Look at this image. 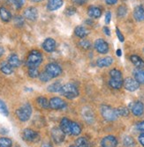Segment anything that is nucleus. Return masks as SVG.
<instances>
[{"mask_svg": "<svg viewBox=\"0 0 144 147\" xmlns=\"http://www.w3.org/2000/svg\"><path fill=\"white\" fill-rule=\"evenodd\" d=\"M96 49L100 53V54H106L109 50L108 43L104 41L103 39H97L95 42Z\"/></svg>", "mask_w": 144, "mask_h": 147, "instance_id": "9d476101", "label": "nucleus"}, {"mask_svg": "<svg viewBox=\"0 0 144 147\" xmlns=\"http://www.w3.org/2000/svg\"><path fill=\"white\" fill-rule=\"evenodd\" d=\"M65 133L60 128H54L51 130V137L55 144H61L65 140Z\"/></svg>", "mask_w": 144, "mask_h": 147, "instance_id": "0eeeda50", "label": "nucleus"}, {"mask_svg": "<svg viewBox=\"0 0 144 147\" xmlns=\"http://www.w3.org/2000/svg\"><path fill=\"white\" fill-rule=\"evenodd\" d=\"M103 32H104V34H105L106 35H111V32H110V29H109V28H107V26H104V28H103Z\"/></svg>", "mask_w": 144, "mask_h": 147, "instance_id": "8fccbe9b", "label": "nucleus"}, {"mask_svg": "<svg viewBox=\"0 0 144 147\" xmlns=\"http://www.w3.org/2000/svg\"><path fill=\"white\" fill-rule=\"evenodd\" d=\"M14 5H15L17 9L21 8V6L24 4V0H14Z\"/></svg>", "mask_w": 144, "mask_h": 147, "instance_id": "37998d69", "label": "nucleus"}, {"mask_svg": "<svg viewBox=\"0 0 144 147\" xmlns=\"http://www.w3.org/2000/svg\"><path fill=\"white\" fill-rule=\"evenodd\" d=\"M116 54H117L118 57H121V55H122V51H121V49H117Z\"/></svg>", "mask_w": 144, "mask_h": 147, "instance_id": "864d4df0", "label": "nucleus"}, {"mask_svg": "<svg viewBox=\"0 0 144 147\" xmlns=\"http://www.w3.org/2000/svg\"><path fill=\"white\" fill-rule=\"evenodd\" d=\"M110 76L111 78H122V74L120 72V71L117 70V69H113L110 71Z\"/></svg>", "mask_w": 144, "mask_h": 147, "instance_id": "4c0bfd02", "label": "nucleus"}, {"mask_svg": "<svg viewBox=\"0 0 144 147\" xmlns=\"http://www.w3.org/2000/svg\"><path fill=\"white\" fill-rule=\"evenodd\" d=\"M131 110L133 114L136 116H140L144 112V106L141 101H135L133 104H131Z\"/></svg>", "mask_w": 144, "mask_h": 147, "instance_id": "ddd939ff", "label": "nucleus"}, {"mask_svg": "<svg viewBox=\"0 0 144 147\" xmlns=\"http://www.w3.org/2000/svg\"><path fill=\"white\" fill-rule=\"evenodd\" d=\"M123 144L125 147H134L135 146V141L132 137L126 136L123 139Z\"/></svg>", "mask_w": 144, "mask_h": 147, "instance_id": "c756f323", "label": "nucleus"}, {"mask_svg": "<svg viewBox=\"0 0 144 147\" xmlns=\"http://www.w3.org/2000/svg\"><path fill=\"white\" fill-rule=\"evenodd\" d=\"M39 78H40V80L43 82H48L50 79H51V77L46 71H44L39 75Z\"/></svg>", "mask_w": 144, "mask_h": 147, "instance_id": "ea45409f", "label": "nucleus"}, {"mask_svg": "<svg viewBox=\"0 0 144 147\" xmlns=\"http://www.w3.org/2000/svg\"><path fill=\"white\" fill-rule=\"evenodd\" d=\"M61 87H62L61 83L59 81H56L54 83H52L51 85H50L47 89L50 92H59L60 91Z\"/></svg>", "mask_w": 144, "mask_h": 147, "instance_id": "cd10ccee", "label": "nucleus"}, {"mask_svg": "<svg viewBox=\"0 0 144 147\" xmlns=\"http://www.w3.org/2000/svg\"><path fill=\"white\" fill-rule=\"evenodd\" d=\"M37 103L39 106L42 107V108L44 109H47L50 108V101L44 97H39L37 99Z\"/></svg>", "mask_w": 144, "mask_h": 147, "instance_id": "7c9ffc66", "label": "nucleus"}, {"mask_svg": "<svg viewBox=\"0 0 144 147\" xmlns=\"http://www.w3.org/2000/svg\"><path fill=\"white\" fill-rule=\"evenodd\" d=\"M12 142L10 138H0V147H12Z\"/></svg>", "mask_w": 144, "mask_h": 147, "instance_id": "72a5a7b5", "label": "nucleus"}, {"mask_svg": "<svg viewBox=\"0 0 144 147\" xmlns=\"http://www.w3.org/2000/svg\"><path fill=\"white\" fill-rule=\"evenodd\" d=\"M75 144L78 147H89V143L86 138H79L75 141Z\"/></svg>", "mask_w": 144, "mask_h": 147, "instance_id": "473e14b6", "label": "nucleus"}, {"mask_svg": "<svg viewBox=\"0 0 144 147\" xmlns=\"http://www.w3.org/2000/svg\"><path fill=\"white\" fill-rule=\"evenodd\" d=\"M32 2H35V3H38V2H42L43 0H31Z\"/></svg>", "mask_w": 144, "mask_h": 147, "instance_id": "6e6d98bb", "label": "nucleus"}, {"mask_svg": "<svg viewBox=\"0 0 144 147\" xmlns=\"http://www.w3.org/2000/svg\"><path fill=\"white\" fill-rule=\"evenodd\" d=\"M43 61V56L41 52L37 50H33L29 53L27 60V64L29 67H38Z\"/></svg>", "mask_w": 144, "mask_h": 147, "instance_id": "7ed1b4c3", "label": "nucleus"}, {"mask_svg": "<svg viewBox=\"0 0 144 147\" xmlns=\"http://www.w3.org/2000/svg\"><path fill=\"white\" fill-rule=\"evenodd\" d=\"M82 132V127L78 123H73L72 122V125H71V134H73V136H78L80 135Z\"/></svg>", "mask_w": 144, "mask_h": 147, "instance_id": "bb28decb", "label": "nucleus"}, {"mask_svg": "<svg viewBox=\"0 0 144 147\" xmlns=\"http://www.w3.org/2000/svg\"><path fill=\"white\" fill-rule=\"evenodd\" d=\"M101 114L104 119L107 120V121H110V122L115 121V120L118 118L116 110L106 105H103L101 107Z\"/></svg>", "mask_w": 144, "mask_h": 147, "instance_id": "20e7f679", "label": "nucleus"}, {"mask_svg": "<svg viewBox=\"0 0 144 147\" xmlns=\"http://www.w3.org/2000/svg\"><path fill=\"white\" fill-rule=\"evenodd\" d=\"M45 71L52 78H57L58 77L61 72H62V69L60 66L58 64V63H49L46 65L45 67Z\"/></svg>", "mask_w": 144, "mask_h": 147, "instance_id": "39448f33", "label": "nucleus"}, {"mask_svg": "<svg viewBox=\"0 0 144 147\" xmlns=\"http://www.w3.org/2000/svg\"><path fill=\"white\" fill-rule=\"evenodd\" d=\"M75 11H76V10H75V8L74 7H68L67 9V15H73V14H74L75 13Z\"/></svg>", "mask_w": 144, "mask_h": 147, "instance_id": "c03bdc74", "label": "nucleus"}, {"mask_svg": "<svg viewBox=\"0 0 144 147\" xmlns=\"http://www.w3.org/2000/svg\"><path fill=\"white\" fill-rule=\"evenodd\" d=\"M72 1L77 5H84L86 3V0H72Z\"/></svg>", "mask_w": 144, "mask_h": 147, "instance_id": "de8ad7c7", "label": "nucleus"}, {"mask_svg": "<svg viewBox=\"0 0 144 147\" xmlns=\"http://www.w3.org/2000/svg\"><path fill=\"white\" fill-rule=\"evenodd\" d=\"M139 142L142 146H144V133H142V134L139 136Z\"/></svg>", "mask_w": 144, "mask_h": 147, "instance_id": "09e8293b", "label": "nucleus"}, {"mask_svg": "<svg viewBox=\"0 0 144 147\" xmlns=\"http://www.w3.org/2000/svg\"><path fill=\"white\" fill-rule=\"evenodd\" d=\"M41 147H53V146H52V145H51L50 144H49V143H44V144H42Z\"/></svg>", "mask_w": 144, "mask_h": 147, "instance_id": "603ef678", "label": "nucleus"}, {"mask_svg": "<svg viewBox=\"0 0 144 147\" xmlns=\"http://www.w3.org/2000/svg\"><path fill=\"white\" fill-rule=\"evenodd\" d=\"M29 75L30 78H37L39 77V71L37 69V67H29Z\"/></svg>", "mask_w": 144, "mask_h": 147, "instance_id": "c9c22d12", "label": "nucleus"}, {"mask_svg": "<svg viewBox=\"0 0 144 147\" xmlns=\"http://www.w3.org/2000/svg\"><path fill=\"white\" fill-rule=\"evenodd\" d=\"M123 86L124 87L129 91V92H134L136 91L139 86H140V84L136 81L134 78H126L125 80H124V83H123Z\"/></svg>", "mask_w": 144, "mask_h": 147, "instance_id": "6e6552de", "label": "nucleus"}, {"mask_svg": "<svg viewBox=\"0 0 144 147\" xmlns=\"http://www.w3.org/2000/svg\"><path fill=\"white\" fill-rule=\"evenodd\" d=\"M24 17L29 20H31V21H34L37 19L38 17V11H37V9L35 7H29L27 8L25 11H24Z\"/></svg>", "mask_w": 144, "mask_h": 147, "instance_id": "9b49d317", "label": "nucleus"}, {"mask_svg": "<svg viewBox=\"0 0 144 147\" xmlns=\"http://www.w3.org/2000/svg\"><path fill=\"white\" fill-rule=\"evenodd\" d=\"M70 147H78V146L77 145H71Z\"/></svg>", "mask_w": 144, "mask_h": 147, "instance_id": "4d7b16f0", "label": "nucleus"}, {"mask_svg": "<svg viewBox=\"0 0 144 147\" xmlns=\"http://www.w3.org/2000/svg\"><path fill=\"white\" fill-rule=\"evenodd\" d=\"M130 60L134 63V65L135 66V67H137L139 69L144 67V61L140 57H138L136 55H133V56L130 57Z\"/></svg>", "mask_w": 144, "mask_h": 147, "instance_id": "4be33fe9", "label": "nucleus"}, {"mask_svg": "<svg viewBox=\"0 0 144 147\" xmlns=\"http://www.w3.org/2000/svg\"><path fill=\"white\" fill-rule=\"evenodd\" d=\"M88 30L82 26H79L74 29V34L80 38H84L88 34Z\"/></svg>", "mask_w": 144, "mask_h": 147, "instance_id": "393cba45", "label": "nucleus"}, {"mask_svg": "<svg viewBox=\"0 0 144 147\" xmlns=\"http://www.w3.org/2000/svg\"><path fill=\"white\" fill-rule=\"evenodd\" d=\"M105 1H106V3L108 5H114V4L117 3L118 0H105Z\"/></svg>", "mask_w": 144, "mask_h": 147, "instance_id": "3c124183", "label": "nucleus"}, {"mask_svg": "<svg viewBox=\"0 0 144 147\" xmlns=\"http://www.w3.org/2000/svg\"><path fill=\"white\" fill-rule=\"evenodd\" d=\"M79 46L81 48H82L83 49H88L91 48V44L88 41H87V40H81V41L79 42Z\"/></svg>", "mask_w": 144, "mask_h": 147, "instance_id": "58836bf2", "label": "nucleus"}, {"mask_svg": "<svg viewBox=\"0 0 144 147\" xmlns=\"http://www.w3.org/2000/svg\"><path fill=\"white\" fill-rule=\"evenodd\" d=\"M0 113H1L5 116H8V115H9L7 107H6L5 103L2 100H0Z\"/></svg>", "mask_w": 144, "mask_h": 147, "instance_id": "f704fd0d", "label": "nucleus"}, {"mask_svg": "<svg viewBox=\"0 0 144 147\" xmlns=\"http://www.w3.org/2000/svg\"><path fill=\"white\" fill-rule=\"evenodd\" d=\"M4 53H5V49L2 47H0V57H2L4 55Z\"/></svg>", "mask_w": 144, "mask_h": 147, "instance_id": "5fc2aeb1", "label": "nucleus"}, {"mask_svg": "<svg viewBox=\"0 0 144 147\" xmlns=\"http://www.w3.org/2000/svg\"><path fill=\"white\" fill-rule=\"evenodd\" d=\"M0 69H1L3 73H5L6 75H10V74L12 73V71H14V69H12V67L9 64V63H5V62H3L1 63Z\"/></svg>", "mask_w": 144, "mask_h": 147, "instance_id": "a878e982", "label": "nucleus"}, {"mask_svg": "<svg viewBox=\"0 0 144 147\" xmlns=\"http://www.w3.org/2000/svg\"><path fill=\"white\" fill-rule=\"evenodd\" d=\"M0 18L2 19L3 21L8 22L12 19L11 12L5 7H0Z\"/></svg>", "mask_w": 144, "mask_h": 147, "instance_id": "b1692460", "label": "nucleus"}, {"mask_svg": "<svg viewBox=\"0 0 144 147\" xmlns=\"http://www.w3.org/2000/svg\"><path fill=\"white\" fill-rule=\"evenodd\" d=\"M43 48L47 52H52L56 49V42L52 38H47L43 43Z\"/></svg>", "mask_w": 144, "mask_h": 147, "instance_id": "4468645a", "label": "nucleus"}, {"mask_svg": "<svg viewBox=\"0 0 144 147\" xmlns=\"http://www.w3.org/2000/svg\"><path fill=\"white\" fill-rule=\"evenodd\" d=\"M136 128L138 130L140 131H144V121L143 122H140L136 124Z\"/></svg>", "mask_w": 144, "mask_h": 147, "instance_id": "a18cd8bd", "label": "nucleus"}, {"mask_svg": "<svg viewBox=\"0 0 144 147\" xmlns=\"http://www.w3.org/2000/svg\"><path fill=\"white\" fill-rule=\"evenodd\" d=\"M88 14L89 17L94 18V19H98L102 15V11L100 8L96 6H90L88 11Z\"/></svg>", "mask_w": 144, "mask_h": 147, "instance_id": "a211bd4d", "label": "nucleus"}, {"mask_svg": "<svg viewBox=\"0 0 144 147\" xmlns=\"http://www.w3.org/2000/svg\"><path fill=\"white\" fill-rule=\"evenodd\" d=\"M14 23H15V25H16V26H21L24 24V20H23V18H22V17H20V16H17V17H15V19H14Z\"/></svg>", "mask_w": 144, "mask_h": 147, "instance_id": "a19ab883", "label": "nucleus"}, {"mask_svg": "<svg viewBox=\"0 0 144 147\" xmlns=\"http://www.w3.org/2000/svg\"><path fill=\"white\" fill-rule=\"evenodd\" d=\"M82 115H83V118L85 119V121L88 122V123H91L94 121V113L90 109L86 108L82 110Z\"/></svg>", "mask_w": 144, "mask_h": 147, "instance_id": "aec40b11", "label": "nucleus"}, {"mask_svg": "<svg viewBox=\"0 0 144 147\" xmlns=\"http://www.w3.org/2000/svg\"><path fill=\"white\" fill-rule=\"evenodd\" d=\"M124 80L122 78H111L109 81V85L113 89H120L122 87Z\"/></svg>", "mask_w": 144, "mask_h": 147, "instance_id": "412c9836", "label": "nucleus"}, {"mask_svg": "<svg viewBox=\"0 0 144 147\" xmlns=\"http://www.w3.org/2000/svg\"><path fill=\"white\" fill-rule=\"evenodd\" d=\"M116 34H117V36H118V38H119L120 41L121 42H124V40H125V38H124L123 34H121V32H120V30L119 28H116Z\"/></svg>", "mask_w": 144, "mask_h": 147, "instance_id": "79ce46f5", "label": "nucleus"}, {"mask_svg": "<svg viewBox=\"0 0 144 147\" xmlns=\"http://www.w3.org/2000/svg\"><path fill=\"white\" fill-rule=\"evenodd\" d=\"M59 92L61 95L65 96L67 99H70V100L74 99L79 95L78 88L72 83H68V84H65V85L62 86Z\"/></svg>", "mask_w": 144, "mask_h": 147, "instance_id": "f257e3e1", "label": "nucleus"}, {"mask_svg": "<svg viewBox=\"0 0 144 147\" xmlns=\"http://www.w3.org/2000/svg\"><path fill=\"white\" fill-rule=\"evenodd\" d=\"M102 147H117L118 140L114 136H107L101 141Z\"/></svg>", "mask_w": 144, "mask_h": 147, "instance_id": "f8f14e48", "label": "nucleus"}, {"mask_svg": "<svg viewBox=\"0 0 144 147\" xmlns=\"http://www.w3.org/2000/svg\"><path fill=\"white\" fill-rule=\"evenodd\" d=\"M134 17L137 21L144 20V6L143 5H138L134 8Z\"/></svg>", "mask_w": 144, "mask_h": 147, "instance_id": "dca6fc26", "label": "nucleus"}, {"mask_svg": "<svg viewBox=\"0 0 144 147\" xmlns=\"http://www.w3.org/2000/svg\"><path fill=\"white\" fill-rule=\"evenodd\" d=\"M32 114V108L29 103H26L21 106L20 109L16 110L17 117L20 120L21 122H27L29 120Z\"/></svg>", "mask_w": 144, "mask_h": 147, "instance_id": "f03ea898", "label": "nucleus"}, {"mask_svg": "<svg viewBox=\"0 0 144 147\" xmlns=\"http://www.w3.org/2000/svg\"><path fill=\"white\" fill-rule=\"evenodd\" d=\"M8 63L9 64L12 66V68H16V67H19L20 65V60L19 58V57L15 54H12L8 58Z\"/></svg>", "mask_w": 144, "mask_h": 147, "instance_id": "5701e85b", "label": "nucleus"}, {"mask_svg": "<svg viewBox=\"0 0 144 147\" xmlns=\"http://www.w3.org/2000/svg\"><path fill=\"white\" fill-rule=\"evenodd\" d=\"M126 12H127V8H126V6H125V5H120L119 8H118V12H117V14H118V16H119V17L122 18V17L126 16Z\"/></svg>", "mask_w": 144, "mask_h": 147, "instance_id": "e433bc0d", "label": "nucleus"}, {"mask_svg": "<svg viewBox=\"0 0 144 147\" xmlns=\"http://www.w3.org/2000/svg\"><path fill=\"white\" fill-rule=\"evenodd\" d=\"M67 107V102L60 98L54 97L50 100V108L51 109H63Z\"/></svg>", "mask_w": 144, "mask_h": 147, "instance_id": "1a4fd4ad", "label": "nucleus"}, {"mask_svg": "<svg viewBox=\"0 0 144 147\" xmlns=\"http://www.w3.org/2000/svg\"><path fill=\"white\" fill-rule=\"evenodd\" d=\"M23 138L29 142H37L40 139V136L36 131L30 129H26L23 131Z\"/></svg>", "mask_w": 144, "mask_h": 147, "instance_id": "423d86ee", "label": "nucleus"}, {"mask_svg": "<svg viewBox=\"0 0 144 147\" xmlns=\"http://www.w3.org/2000/svg\"><path fill=\"white\" fill-rule=\"evenodd\" d=\"M112 63H113V59L111 57H106L98 59L96 61V65L100 68H103V67H108Z\"/></svg>", "mask_w": 144, "mask_h": 147, "instance_id": "6ab92c4d", "label": "nucleus"}, {"mask_svg": "<svg viewBox=\"0 0 144 147\" xmlns=\"http://www.w3.org/2000/svg\"><path fill=\"white\" fill-rule=\"evenodd\" d=\"M111 14L110 11H108L105 15V23L106 24H109L111 22Z\"/></svg>", "mask_w": 144, "mask_h": 147, "instance_id": "49530a36", "label": "nucleus"}, {"mask_svg": "<svg viewBox=\"0 0 144 147\" xmlns=\"http://www.w3.org/2000/svg\"><path fill=\"white\" fill-rule=\"evenodd\" d=\"M71 125L72 122L67 118H63L60 122V129L64 131L65 134H71Z\"/></svg>", "mask_w": 144, "mask_h": 147, "instance_id": "2eb2a0df", "label": "nucleus"}, {"mask_svg": "<svg viewBox=\"0 0 144 147\" xmlns=\"http://www.w3.org/2000/svg\"><path fill=\"white\" fill-rule=\"evenodd\" d=\"M134 79L139 84H144V71L138 70L134 71Z\"/></svg>", "mask_w": 144, "mask_h": 147, "instance_id": "c85d7f7f", "label": "nucleus"}, {"mask_svg": "<svg viewBox=\"0 0 144 147\" xmlns=\"http://www.w3.org/2000/svg\"><path fill=\"white\" fill-rule=\"evenodd\" d=\"M63 5V0H49L47 9L49 11H56Z\"/></svg>", "mask_w": 144, "mask_h": 147, "instance_id": "f3484780", "label": "nucleus"}, {"mask_svg": "<svg viewBox=\"0 0 144 147\" xmlns=\"http://www.w3.org/2000/svg\"><path fill=\"white\" fill-rule=\"evenodd\" d=\"M116 110V113L118 115V116H128L129 115V110L127 108H125V107H120V108H118V109H115Z\"/></svg>", "mask_w": 144, "mask_h": 147, "instance_id": "2f4dec72", "label": "nucleus"}]
</instances>
